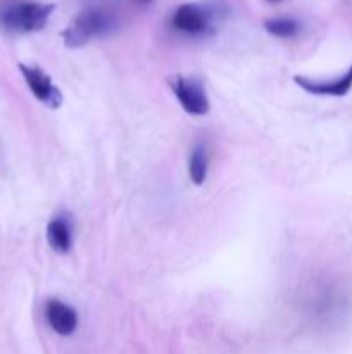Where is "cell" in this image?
<instances>
[{
	"label": "cell",
	"instance_id": "obj_1",
	"mask_svg": "<svg viewBox=\"0 0 352 354\" xmlns=\"http://www.w3.org/2000/svg\"><path fill=\"white\" fill-rule=\"evenodd\" d=\"M114 26H116V17L109 10L100 7H86L61 35L69 48H79L93 38L109 33Z\"/></svg>",
	"mask_w": 352,
	"mask_h": 354
},
{
	"label": "cell",
	"instance_id": "obj_2",
	"mask_svg": "<svg viewBox=\"0 0 352 354\" xmlns=\"http://www.w3.org/2000/svg\"><path fill=\"white\" fill-rule=\"evenodd\" d=\"M54 10L55 3L19 2L6 7L0 12V21L7 30L16 33H35L47 26Z\"/></svg>",
	"mask_w": 352,
	"mask_h": 354
},
{
	"label": "cell",
	"instance_id": "obj_3",
	"mask_svg": "<svg viewBox=\"0 0 352 354\" xmlns=\"http://www.w3.org/2000/svg\"><path fill=\"white\" fill-rule=\"evenodd\" d=\"M169 86L185 113L193 114V116H204L209 113V100L199 82L176 75L169 78Z\"/></svg>",
	"mask_w": 352,
	"mask_h": 354
},
{
	"label": "cell",
	"instance_id": "obj_4",
	"mask_svg": "<svg viewBox=\"0 0 352 354\" xmlns=\"http://www.w3.org/2000/svg\"><path fill=\"white\" fill-rule=\"evenodd\" d=\"M214 10L200 3H182L173 14V26L192 37L206 35L211 30Z\"/></svg>",
	"mask_w": 352,
	"mask_h": 354
},
{
	"label": "cell",
	"instance_id": "obj_5",
	"mask_svg": "<svg viewBox=\"0 0 352 354\" xmlns=\"http://www.w3.org/2000/svg\"><path fill=\"white\" fill-rule=\"evenodd\" d=\"M19 71L26 82L28 88L35 95V99L40 100L50 109H57L62 106V93L57 86L54 85L50 76L38 66L19 64Z\"/></svg>",
	"mask_w": 352,
	"mask_h": 354
},
{
	"label": "cell",
	"instance_id": "obj_6",
	"mask_svg": "<svg viewBox=\"0 0 352 354\" xmlns=\"http://www.w3.org/2000/svg\"><path fill=\"white\" fill-rule=\"evenodd\" d=\"M293 82L300 86L302 90H306L307 93H313V95L320 97H344L351 92L352 88V66L344 73L342 76L335 80H326V82H321V80H311L306 76H293Z\"/></svg>",
	"mask_w": 352,
	"mask_h": 354
},
{
	"label": "cell",
	"instance_id": "obj_7",
	"mask_svg": "<svg viewBox=\"0 0 352 354\" xmlns=\"http://www.w3.org/2000/svg\"><path fill=\"white\" fill-rule=\"evenodd\" d=\"M45 317L52 330L59 335H71L78 327V313L72 306L61 299H48L45 304Z\"/></svg>",
	"mask_w": 352,
	"mask_h": 354
},
{
	"label": "cell",
	"instance_id": "obj_8",
	"mask_svg": "<svg viewBox=\"0 0 352 354\" xmlns=\"http://www.w3.org/2000/svg\"><path fill=\"white\" fill-rule=\"evenodd\" d=\"M47 241L54 251L66 254L72 248V225L66 214L55 216L47 225Z\"/></svg>",
	"mask_w": 352,
	"mask_h": 354
},
{
	"label": "cell",
	"instance_id": "obj_9",
	"mask_svg": "<svg viewBox=\"0 0 352 354\" xmlns=\"http://www.w3.org/2000/svg\"><path fill=\"white\" fill-rule=\"evenodd\" d=\"M207 152L202 145L195 147L192 151V156H190V161H188V175L190 180H192L195 185H202L207 178Z\"/></svg>",
	"mask_w": 352,
	"mask_h": 354
},
{
	"label": "cell",
	"instance_id": "obj_10",
	"mask_svg": "<svg viewBox=\"0 0 352 354\" xmlns=\"http://www.w3.org/2000/svg\"><path fill=\"white\" fill-rule=\"evenodd\" d=\"M264 30L273 37L292 38L300 31V24L292 17H273L264 21Z\"/></svg>",
	"mask_w": 352,
	"mask_h": 354
},
{
	"label": "cell",
	"instance_id": "obj_11",
	"mask_svg": "<svg viewBox=\"0 0 352 354\" xmlns=\"http://www.w3.org/2000/svg\"><path fill=\"white\" fill-rule=\"evenodd\" d=\"M140 2H144V3H148V2H152V0H140Z\"/></svg>",
	"mask_w": 352,
	"mask_h": 354
},
{
	"label": "cell",
	"instance_id": "obj_12",
	"mask_svg": "<svg viewBox=\"0 0 352 354\" xmlns=\"http://www.w3.org/2000/svg\"><path fill=\"white\" fill-rule=\"evenodd\" d=\"M268 2H282V0H268Z\"/></svg>",
	"mask_w": 352,
	"mask_h": 354
}]
</instances>
